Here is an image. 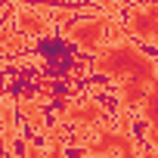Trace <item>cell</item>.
I'll return each mask as SVG.
<instances>
[{
    "label": "cell",
    "mask_w": 158,
    "mask_h": 158,
    "mask_svg": "<svg viewBox=\"0 0 158 158\" xmlns=\"http://www.w3.org/2000/svg\"><path fill=\"white\" fill-rule=\"evenodd\" d=\"M93 71L112 77L118 84V109L121 115H133L149 87L158 81V65L149 53H143L139 44H133L130 37H118L109 40L96 56H93Z\"/></svg>",
    "instance_id": "6da1fadb"
},
{
    "label": "cell",
    "mask_w": 158,
    "mask_h": 158,
    "mask_svg": "<svg viewBox=\"0 0 158 158\" xmlns=\"http://www.w3.org/2000/svg\"><path fill=\"white\" fill-rule=\"evenodd\" d=\"M22 158H68L65 152H62V139H53V146L44 152L34 139H25V155Z\"/></svg>",
    "instance_id": "52a82bcc"
},
{
    "label": "cell",
    "mask_w": 158,
    "mask_h": 158,
    "mask_svg": "<svg viewBox=\"0 0 158 158\" xmlns=\"http://www.w3.org/2000/svg\"><path fill=\"white\" fill-rule=\"evenodd\" d=\"M22 47H25L22 34H16L10 28H0V53H19Z\"/></svg>",
    "instance_id": "ba28073f"
},
{
    "label": "cell",
    "mask_w": 158,
    "mask_h": 158,
    "mask_svg": "<svg viewBox=\"0 0 158 158\" xmlns=\"http://www.w3.org/2000/svg\"><path fill=\"white\" fill-rule=\"evenodd\" d=\"M13 22H16V34H22L25 40H44L53 34V19H50L47 6L19 3L13 10Z\"/></svg>",
    "instance_id": "3957f363"
},
{
    "label": "cell",
    "mask_w": 158,
    "mask_h": 158,
    "mask_svg": "<svg viewBox=\"0 0 158 158\" xmlns=\"http://www.w3.org/2000/svg\"><path fill=\"white\" fill-rule=\"evenodd\" d=\"M90 3H96V6H102V13H112V10L118 6V0H90Z\"/></svg>",
    "instance_id": "9c48e42d"
},
{
    "label": "cell",
    "mask_w": 158,
    "mask_h": 158,
    "mask_svg": "<svg viewBox=\"0 0 158 158\" xmlns=\"http://www.w3.org/2000/svg\"><path fill=\"white\" fill-rule=\"evenodd\" d=\"M136 112H139V121L146 124V133H143L146 146L158 152V81L149 87V93H146V99Z\"/></svg>",
    "instance_id": "8992f818"
},
{
    "label": "cell",
    "mask_w": 158,
    "mask_h": 158,
    "mask_svg": "<svg viewBox=\"0 0 158 158\" xmlns=\"http://www.w3.org/2000/svg\"><path fill=\"white\" fill-rule=\"evenodd\" d=\"M124 34L133 44H155L158 47V3H143L133 6L124 16Z\"/></svg>",
    "instance_id": "277c9868"
},
{
    "label": "cell",
    "mask_w": 158,
    "mask_h": 158,
    "mask_svg": "<svg viewBox=\"0 0 158 158\" xmlns=\"http://www.w3.org/2000/svg\"><path fill=\"white\" fill-rule=\"evenodd\" d=\"M115 28L112 13H93L87 19H74L71 25H65V40H71L77 50H84L90 56H96L106 44H109V31Z\"/></svg>",
    "instance_id": "7a4b0ae2"
},
{
    "label": "cell",
    "mask_w": 158,
    "mask_h": 158,
    "mask_svg": "<svg viewBox=\"0 0 158 158\" xmlns=\"http://www.w3.org/2000/svg\"><path fill=\"white\" fill-rule=\"evenodd\" d=\"M62 121L65 124H77V130H96V127L109 124V115L93 96H74V99H68Z\"/></svg>",
    "instance_id": "5b68a950"
}]
</instances>
